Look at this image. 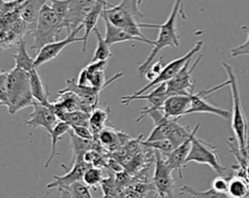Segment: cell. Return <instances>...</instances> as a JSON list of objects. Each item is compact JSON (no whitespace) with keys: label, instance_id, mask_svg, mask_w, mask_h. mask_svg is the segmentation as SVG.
Segmentation results:
<instances>
[{"label":"cell","instance_id":"cell-1","mask_svg":"<svg viewBox=\"0 0 249 198\" xmlns=\"http://www.w3.org/2000/svg\"><path fill=\"white\" fill-rule=\"evenodd\" d=\"M35 103L31 88L29 72L14 67L0 73V105L6 106L10 115L21 109L31 107Z\"/></svg>","mask_w":249,"mask_h":198},{"label":"cell","instance_id":"cell-2","mask_svg":"<svg viewBox=\"0 0 249 198\" xmlns=\"http://www.w3.org/2000/svg\"><path fill=\"white\" fill-rule=\"evenodd\" d=\"M183 0H175L171 13L164 23L162 24H154V29H159L158 38L155 40V44L153 46V50L147 58L140 63L138 67V71L141 74H144L151 64L154 62L155 58L159 54V52L165 47H173L176 48L180 45V37L178 34V29L176 26V18L178 15H181L182 18L186 19L187 16L183 11Z\"/></svg>","mask_w":249,"mask_h":198},{"label":"cell","instance_id":"cell-3","mask_svg":"<svg viewBox=\"0 0 249 198\" xmlns=\"http://www.w3.org/2000/svg\"><path fill=\"white\" fill-rule=\"evenodd\" d=\"M102 15L105 16L112 24L124 29L129 34L141 39H148L140 30L143 27V22L138 20V18L144 16V15L140 12L139 7L133 0H123L119 5L110 4L105 6Z\"/></svg>","mask_w":249,"mask_h":198},{"label":"cell","instance_id":"cell-4","mask_svg":"<svg viewBox=\"0 0 249 198\" xmlns=\"http://www.w3.org/2000/svg\"><path fill=\"white\" fill-rule=\"evenodd\" d=\"M222 66L226 71L228 76V82L231 93V100H232V110H231V129L234 134V138L238 145L239 150L241 154L245 155V148L247 145L248 139V123L246 121V117L243 113V109L241 106V100L239 95V88H238V82L237 78L233 72L232 67L226 63L222 62Z\"/></svg>","mask_w":249,"mask_h":198},{"label":"cell","instance_id":"cell-5","mask_svg":"<svg viewBox=\"0 0 249 198\" xmlns=\"http://www.w3.org/2000/svg\"><path fill=\"white\" fill-rule=\"evenodd\" d=\"M63 28H65L63 22L53 11L50 4H45L30 34L34 38L31 49L40 50L45 45L60 40V32Z\"/></svg>","mask_w":249,"mask_h":198},{"label":"cell","instance_id":"cell-6","mask_svg":"<svg viewBox=\"0 0 249 198\" xmlns=\"http://www.w3.org/2000/svg\"><path fill=\"white\" fill-rule=\"evenodd\" d=\"M217 147L200 139L196 136L192 138L191 149L186 160V164L190 162H196L198 164H205L211 167L218 175H224L227 168L222 165L218 152Z\"/></svg>","mask_w":249,"mask_h":198},{"label":"cell","instance_id":"cell-7","mask_svg":"<svg viewBox=\"0 0 249 198\" xmlns=\"http://www.w3.org/2000/svg\"><path fill=\"white\" fill-rule=\"evenodd\" d=\"M155 172L153 176V183L156 192L160 198H173L174 180L172 177L173 170L166 163L165 157L159 150H155Z\"/></svg>","mask_w":249,"mask_h":198},{"label":"cell","instance_id":"cell-8","mask_svg":"<svg viewBox=\"0 0 249 198\" xmlns=\"http://www.w3.org/2000/svg\"><path fill=\"white\" fill-rule=\"evenodd\" d=\"M203 47V41L199 40L197 41L195 46L187 52L185 53L183 56L181 57H178L172 61H170L169 63H167L163 69L161 70L160 74L155 79L153 80L152 82H150L149 83H147L146 85H144L142 88H140L139 90L135 91L133 93V95H140V94H143L144 92H146L148 89H150L151 87L153 86H156L160 83H162V82H167L168 81H170L183 67L184 65L187 63L188 60L192 59L193 56H195V54H196L198 51H200V50L202 49Z\"/></svg>","mask_w":249,"mask_h":198},{"label":"cell","instance_id":"cell-9","mask_svg":"<svg viewBox=\"0 0 249 198\" xmlns=\"http://www.w3.org/2000/svg\"><path fill=\"white\" fill-rule=\"evenodd\" d=\"M229 85L228 81H226L223 83H220L214 87H211L209 89L201 90L198 92H194L191 94V106L190 109L187 112V115L194 114V113H201V114H211L215 115L217 116H220L224 119H229L231 116V112L226 109H222L219 107H216L209 102L206 101V97L210 95L211 93L219 90L220 88Z\"/></svg>","mask_w":249,"mask_h":198},{"label":"cell","instance_id":"cell-10","mask_svg":"<svg viewBox=\"0 0 249 198\" xmlns=\"http://www.w3.org/2000/svg\"><path fill=\"white\" fill-rule=\"evenodd\" d=\"M62 168H65L67 170L66 174L62 176H53V181L49 182L46 186L48 189L52 188H57L59 191L68 188L72 183L83 181V176L85 172L92 166L89 162L85 160V155H79V156H73L72 157V167L68 168L64 164H60Z\"/></svg>","mask_w":249,"mask_h":198},{"label":"cell","instance_id":"cell-11","mask_svg":"<svg viewBox=\"0 0 249 198\" xmlns=\"http://www.w3.org/2000/svg\"><path fill=\"white\" fill-rule=\"evenodd\" d=\"M169 96L167 91V83L162 82L156 85L155 89H153L148 94H140V95H125L121 98V102L124 105H128L130 102L134 100H147L149 102V106H145L140 110V116L137 117L136 121H140L144 116H148V114L152 111L159 110L165 99Z\"/></svg>","mask_w":249,"mask_h":198},{"label":"cell","instance_id":"cell-12","mask_svg":"<svg viewBox=\"0 0 249 198\" xmlns=\"http://www.w3.org/2000/svg\"><path fill=\"white\" fill-rule=\"evenodd\" d=\"M202 54H199L195 62L190 66L191 59L187 61L184 67L170 80L167 83V91L169 95L172 94H192L194 93L195 82L193 81L192 74L197 64L200 62Z\"/></svg>","mask_w":249,"mask_h":198},{"label":"cell","instance_id":"cell-13","mask_svg":"<svg viewBox=\"0 0 249 198\" xmlns=\"http://www.w3.org/2000/svg\"><path fill=\"white\" fill-rule=\"evenodd\" d=\"M84 28V25L81 24L77 29L73 30L71 33H69L64 39L49 43L45 45L40 50H38V53L36 57L34 58V66L37 69L41 65L45 64L46 62H49L53 59H54L60 51L70 44H73L75 42H82L83 43V36L82 37H77V33L81 31V29Z\"/></svg>","mask_w":249,"mask_h":198},{"label":"cell","instance_id":"cell-14","mask_svg":"<svg viewBox=\"0 0 249 198\" xmlns=\"http://www.w3.org/2000/svg\"><path fill=\"white\" fill-rule=\"evenodd\" d=\"M49 104L45 105L35 101L34 105L32 106V113L29 115L28 118L23 121V123L32 128L41 127L47 131L50 136L53 127L59 121V118L52 110Z\"/></svg>","mask_w":249,"mask_h":198},{"label":"cell","instance_id":"cell-15","mask_svg":"<svg viewBox=\"0 0 249 198\" xmlns=\"http://www.w3.org/2000/svg\"><path fill=\"white\" fill-rule=\"evenodd\" d=\"M96 3L97 0H70L69 10L63 21L68 34L77 29L83 23L84 19Z\"/></svg>","mask_w":249,"mask_h":198},{"label":"cell","instance_id":"cell-16","mask_svg":"<svg viewBox=\"0 0 249 198\" xmlns=\"http://www.w3.org/2000/svg\"><path fill=\"white\" fill-rule=\"evenodd\" d=\"M191 106V94H172L169 95L160 110L166 118L180 119L187 115Z\"/></svg>","mask_w":249,"mask_h":198},{"label":"cell","instance_id":"cell-17","mask_svg":"<svg viewBox=\"0 0 249 198\" xmlns=\"http://www.w3.org/2000/svg\"><path fill=\"white\" fill-rule=\"evenodd\" d=\"M107 64H108L107 60H98V61H91L85 67L87 74H88L89 85L104 89L110 83H112L116 80L123 77L124 73L121 71V72L115 74L109 80H106L105 79V69L107 67Z\"/></svg>","mask_w":249,"mask_h":198},{"label":"cell","instance_id":"cell-18","mask_svg":"<svg viewBox=\"0 0 249 198\" xmlns=\"http://www.w3.org/2000/svg\"><path fill=\"white\" fill-rule=\"evenodd\" d=\"M198 128H199V124H196L195 126V128L193 129L192 136L188 140H186L183 144H181L180 146L175 148L168 154H166V155L162 154L165 157V160H166V163L168 164V166L173 171L177 172L180 179L183 178V168L187 165L186 160H187V157H188L190 149H191L192 138L195 134H196Z\"/></svg>","mask_w":249,"mask_h":198},{"label":"cell","instance_id":"cell-19","mask_svg":"<svg viewBox=\"0 0 249 198\" xmlns=\"http://www.w3.org/2000/svg\"><path fill=\"white\" fill-rule=\"evenodd\" d=\"M101 16H102V18L105 22V30L106 31H105L104 39L110 47L112 45L122 43V42H126V41H137V42H142V43H146V44L154 46L155 41H152V40H149V39L145 40V39L135 37V36L129 34L124 29L117 27L114 24H112L105 16L101 15Z\"/></svg>","mask_w":249,"mask_h":198},{"label":"cell","instance_id":"cell-20","mask_svg":"<svg viewBox=\"0 0 249 198\" xmlns=\"http://www.w3.org/2000/svg\"><path fill=\"white\" fill-rule=\"evenodd\" d=\"M108 5H110V3L97 1L96 5L92 8V10L88 14L86 18L84 19V21L82 23L84 25V28H85V34L83 36V38H84V40H83V50H82L83 52L86 51V48H87V44H88L89 34L91 33L92 30H94V28H96L98 18L101 16L105 6H108Z\"/></svg>","mask_w":249,"mask_h":198},{"label":"cell","instance_id":"cell-21","mask_svg":"<svg viewBox=\"0 0 249 198\" xmlns=\"http://www.w3.org/2000/svg\"><path fill=\"white\" fill-rule=\"evenodd\" d=\"M47 1L50 0H25L19 11L20 18L28 24L34 25L38 19L41 9L47 4Z\"/></svg>","mask_w":249,"mask_h":198},{"label":"cell","instance_id":"cell-22","mask_svg":"<svg viewBox=\"0 0 249 198\" xmlns=\"http://www.w3.org/2000/svg\"><path fill=\"white\" fill-rule=\"evenodd\" d=\"M110 116L109 107H99L97 106L89 114V128L92 131L95 139L100 131L105 128Z\"/></svg>","mask_w":249,"mask_h":198},{"label":"cell","instance_id":"cell-23","mask_svg":"<svg viewBox=\"0 0 249 198\" xmlns=\"http://www.w3.org/2000/svg\"><path fill=\"white\" fill-rule=\"evenodd\" d=\"M29 80H30V88L35 101L48 105L50 102L48 101V91L47 86L42 82L39 74L37 73V69L34 68L29 72Z\"/></svg>","mask_w":249,"mask_h":198},{"label":"cell","instance_id":"cell-24","mask_svg":"<svg viewBox=\"0 0 249 198\" xmlns=\"http://www.w3.org/2000/svg\"><path fill=\"white\" fill-rule=\"evenodd\" d=\"M17 52L13 53L12 56L15 59V66L20 69H23L27 72H30L35 68L34 66V60L31 58V56L28 54L26 50V42L21 39L18 44H17Z\"/></svg>","mask_w":249,"mask_h":198},{"label":"cell","instance_id":"cell-25","mask_svg":"<svg viewBox=\"0 0 249 198\" xmlns=\"http://www.w3.org/2000/svg\"><path fill=\"white\" fill-rule=\"evenodd\" d=\"M228 194L231 198H247L249 196V183L245 178L233 175L229 180Z\"/></svg>","mask_w":249,"mask_h":198},{"label":"cell","instance_id":"cell-26","mask_svg":"<svg viewBox=\"0 0 249 198\" xmlns=\"http://www.w3.org/2000/svg\"><path fill=\"white\" fill-rule=\"evenodd\" d=\"M71 129V126L69 123L63 121V120H59L55 126L53 127L50 138L52 141V149H51V154L49 156V158L47 159L46 163H45V168H48L51 164V162L53 161L54 155H55V151H56V144L57 141L63 136V134H65L66 132H68Z\"/></svg>","mask_w":249,"mask_h":198},{"label":"cell","instance_id":"cell-27","mask_svg":"<svg viewBox=\"0 0 249 198\" xmlns=\"http://www.w3.org/2000/svg\"><path fill=\"white\" fill-rule=\"evenodd\" d=\"M59 192L60 198H92L89 191V186H88L83 181L76 182L68 188Z\"/></svg>","mask_w":249,"mask_h":198},{"label":"cell","instance_id":"cell-28","mask_svg":"<svg viewBox=\"0 0 249 198\" xmlns=\"http://www.w3.org/2000/svg\"><path fill=\"white\" fill-rule=\"evenodd\" d=\"M180 194H190L194 198H231L228 193L216 191L212 187L206 190H197L187 184L180 188Z\"/></svg>","mask_w":249,"mask_h":198},{"label":"cell","instance_id":"cell-29","mask_svg":"<svg viewBox=\"0 0 249 198\" xmlns=\"http://www.w3.org/2000/svg\"><path fill=\"white\" fill-rule=\"evenodd\" d=\"M60 120L70 124V126H89V114L83 110H76L62 115Z\"/></svg>","mask_w":249,"mask_h":198},{"label":"cell","instance_id":"cell-30","mask_svg":"<svg viewBox=\"0 0 249 198\" xmlns=\"http://www.w3.org/2000/svg\"><path fill=\"white\" fill-rule=\"evenodd\" d=\"M94 32L97 38V45L96 49L93 53V57L91 61H98V60H108L112 56L110 46L106 43L105 39L101 36V33L97 28H94Z\"/></svg>","mask_w":249,"mask_h":198},{"label":"cell","instance_id":"cell-31","mask_svg":"<svg viewBox=\"0 0 249 198\" xmlns=\"http://www.w3.org/2000/svg\"><path fill=\"white\" fill-rule=\"evenodd\" d=\"M102 170L96 166H90L83 176V182L89 187L96 189L103 181Z\"/></svg>","mask_w":249,"mask_h":198},{"label":"cell","instance_id":"cell-32","mask_svg":"<svg viewBox=\"0 0 249 198\" xmlns=\"http://www.w3.org/2000/svg\"><path fill=\"white\" fill-rule=\"evenodd\" d=\"M96 138L99 140L100 144L107 148L116 147L117 142L119 141V135L112 127L103 128Z\"/></svg>","mask_w":249,"mask_h":198},{"label":"cell","instance_id":"cell-33","mask_svg":"<svg viewBox=\"0 0 249 198\" xmlns=\"http://www.w3.org/2000/svg\"><path fill=\"white\" fill-rule=\"evenodd\" d=\"M142 144L145 145L148 148H151L155 149V150H159L163 155L168 154L169 152H171L175 148V147L173 146L171 141L168 140V139H162V140L152 141V142L144 141Z\"/></svg>","mask_w":249,"mask_h":198},{"label":"cell","instance_id":"cell-34","mask_svg":"<svg viewBox=\"0 0 249 198\" xmlns=\"http://www.w3.org/2000/svg\"><path fill=\"white\" fill-rule=\"evenodd\" d=\"M50 2H51L50 6L52 7L53 11L63 22L69 10L70 0H50Z\"/></svg>","mask_w":249,"mask_h":198},{"label":"cell","instance_id":"cell-35","mask_svg":"<svg viewBox=\"0 0 249 198\" xmlns=\"http://www.w3.org/2000/svg\"><path fill=\"white\" fill-rule=\"evenodd\" d=\"M25 0H1V16L20 11Z\"/></svg>","mask_w":249,"mask_h":198},{"label":"cell","instance_id":"cell-36","mask_svg":"<svg viewBox=\"0 0 249 198\" xmlns=\"http://www.w3.org/2000/svg\"><path fill=\"white\" fill-rule=\"evenodd\" d=\"M241 29L246 30L247 39L241 45L236 46L231 50L230 56H231V57H236V56H240V55H249V27L242 26Z\"/></svg>","mask_w":249,"mask_h":198},{"label":"cell","instance_id":"cell-37","mask_svg":"<svg viewBox=\"0 0 249 198\" xmlns=\"http://www.w3.org/2000/svg\"><path fill=\"white\" fill-rule=\"evenodd\" d=\"M163 69V64H162V59L160 58L158 61L153 62L151 64V66L148 68V70L144 73L146 79L150 82H152L153 80H155L161 72V70Z\"/></svg>","mask_w":249,"mask_h":198},{"label":"cell","instance_id":"cell-38","mask_svg":"<svg viewBox=\"0 0 249 198\" xmlns=\"http://www.w3.org/2000/svg\"><path fill=\"white\" fill-rule=\"evenodd\" d=\"M229 180L230 178L225 177L224 175H219L216 177L212 182V188L219 192H225L228 193V187H229Z\"/></svg>","mask_w":249,"mask_h":198},{"label":"cell","instance_id":"cell-39","mask_svg":"<svg viewBox=\"0 0 249 198\" xmlns=\"http://www.w3.org/2000/svg\"><path fill=\"white\" fill-rule=\"evenodd\" d=\"M71 130L78 137L86 140H95V137L89 126H71Z\"/></svg>","mask_w":249,"mask_h":198},{"label":"cell","instance_id":"cell-40","mask_svg":"<svg viewBox=\"0 0 249 198\" xmlns=\"http://www.w3.org/2000/svg\"><path fill=\"white\" fill-rule=\"evenodd\" d=\"M244 157L249 162V138L247 139V145H246V148H245V155H244Z\"/></svg>","mask_w":249,"mask_h":198},{"label":"cell","instance_id":"cell-41","mask_svg":"<svg viewBox=\"0 0 249 198\" xmlns=\"http://www.w3.org/2000/svg\"><path fill=\"white\" fill-rule=\"evenodd\" d=\"M134 1V3L139 7L140 6V4H141V2L143 1V0H133Z\"/></svg>","mask_w":249,"mask_h":198},{"label":"cell","instance_id":"cell-42","mask_svg":"<svg viewBox=\"0 0 249 198\" xmlns=\"http://www.w3.org/2000/svg\"><path fill=\"white\" fill-rule=\"evenodd\" d=\"M102 198H112V196L108 195V194H103V197Z\"/></svg>","mask_w":249,"mask_h":198},{"label":"cell","instance_id":"cell-43","mask_svg":"<svg viewBox=\"0 0 249 198\" xmlns=\"http://www.w3.org/2000/svg\"><path fill=\"white\" fill-rule=\"evenodd\" d=\"M97 1H102V2H107V0H97Z\"/></svg>","mask_w":249,"mask_h":198},{"label":"cell","instance_id":"cell-44","mask_svg":"<svg viewBox=\"0 0 249 198\" xmlns=\"http://www.w3.org/2000/svg\"><path fill=\"white\" fill-rule=\"evenodd\" d=\"M248 135H249V122H248Z\"/></svg>","mask_w":249,"mask_h":198}]
</instances>
